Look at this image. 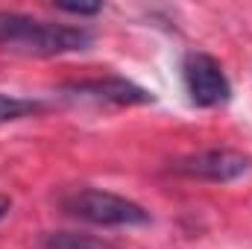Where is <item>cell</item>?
Segmentation results:
<instances>
[{
  "instance_id": "obj_4",
  "label": "cell",
  "mask_w": 252,
  "mask_h": 249,
  "mask_svg": "<svg viewBox=\"0 0 252 249\" xmlns=\"http://www.w3.org/2000/svg\"><path fill=\"white\" fill-rule=\"evenodd\" d=\"M250 170V156H244L241 150H226V147L193 153V156H185L173 164V173L188 176V179H199V182H235Z\"/></svg>"
},
{
  "instance_id": "obj_8",
  "label": "cell",
  "mask_w": 252,
  "mask_h": 249,
  "mask_svg": "<svg viewBox=\"0 0 252 249\" xmlns=\"http://www.w3.org/2000/svg\"><path fill=\"white\" fill-rule=\"evenodd\" d=\"M56 9L70 12V15H97L100 3H56Z\"/></svg>"
},
{
  "instance_id": "obj_5",
  "label": "cell",
  "mask_w": 252,
  "mask_h": 249,
  "mask_svg": "<svg viewBox=\"0 0 252 249\" xmlns=\"http://www.w3.org/2000/svg\"><path fill=\"white\" fill-rule=\"evenodd\" d=\"M70 91H76L79 97H91L100 103H115V106H141V103H153V94L129 79L121 76H103V79H82L73 82Z\"/></svg>"
},
{
  "instance_id": "obj_2",
  "label": "cell",
  "mask_w": 252,
  "mask_h": 249,
  "mask_svg": "<svg viewBox=\"0 0 252 249\" xmlns=\"http://www.w3.org/2000/svg\"><path fill=\"white\" fill-rule=\"evenodd\" d=\"M62 208L85 223L94 226H144L150 223V211L121 193L100 190V187H76L62 196Z\"/></svg>"
},
{
  "instance_id": "obj_7",
  "label": "cell",
  "mask_w": 252,
  "mask_h": 249,
  "mask_svg": "<svg viewBox=\"0 0 252 249\" xmlns=\"http://www.w3.org/2000/svg\"><path fill=\"white\" fill-rule=\"evenodd\" d=\"M44 112V103L30 100V97H15V94H0V124L6 121H18L27 115H38Z\"/></svg>"
},
{
  "instance_id": "obj_9",
  "label": "cell",
  "mask_w": 252,
  "mask_h": 249,
  "mask_svg": "<svg viewBox=\"0 0 252 249\" xmlns=\"http://www.w3.org/2000/svg\"><path fill=\"white\" fill-rule=\"evenodd\" d=\"M9 208H12V199H9V196H0V220L9 214Z\"/></svg>"
},
{
  "instance_id": "obj_6",
  "label": "cell",
  "mask_w": 252,
  "mask_h": 249,
  "mask_svg": "<svg viewBox=\"0 0 252 249\" xmlns=\"http://www.w3.org/2000/svg\"><path fill=\"white\" fill-rule=\"evenodd\" d=\"M41 249H118L115 244L85 235V232H50L44 235Z\"/></svg>"
},
{
  "instance_id": "obj_1",
  "label": "cell",
  "mask_w": 252,
  "mask_h": 249,
  "mask_svg": "<svg viewBox=\"0 0 252 249\" xmlns=\"http://www.w3.org/2000/svg\"><path fill=\"white\" fill-rule=\"evenodd\" d=\"M0 44L30 56H62L91 44V32L73 24H53L21 12H0Z\"/></svg>"
},
{
  "instance_id": "obj_3",
  "label": "cell",
  "mask_w": 252,
  "mask_h": 249,
  "mask_svg": "<svg viewBox=\"0 0 252 249\" xmlns=\"http://www.w3.org/2000/svg\"><path fill=\"white\" fill-rule=\"evenodd\" d=\"M182 79H185V91L193 106L214 109V106L229 103L232 97L229 76L223 73L220 62L208 53H188L182 62Z\"/></svg>"
}]
</instances>
